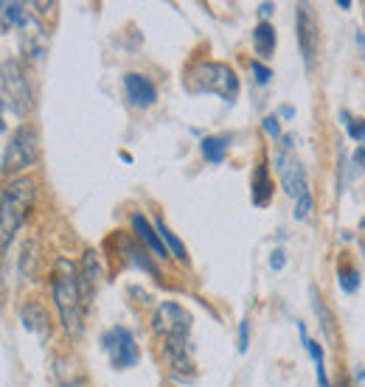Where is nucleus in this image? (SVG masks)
<instances>
[{"label":"nucleus","mask_w":365,"mask_h":387,"mask_svg":"<svg viewBox=\"0 0 365 387\" xmlns=\"http://www.w3.org/2000/svg\"><path fill=\"white\" fill-rule=\"evenodd\" d=\"M152 328L163 340V354H166V362L172 368V376L189 382L194 376L191 342H189V334H191V314H189V309H183L174 301L160 304L155 309V317H152Z\"/></svg>","instance_id":"nucleus-1"},{"label":"nucleus","mask_w":365,"mask_h":387,"mask_svg":"<svg viewBox=\"0 0 365 387\" xmlns=\"http://www.w3.org/2000/svg\"><path fill=\"white\" fill-rule=\"evenodd\" d=\"M34 197H37V183L31 177H17L6 185L0 197V253H6L9 244L14 241V233L26 222Z\"/></svg>","instance_id":"nucleus-2"},{"label":"nucleus","mask_w":365,"mask_h":387,"mask_svg":"<svg viewBox=\"0 0 365 387\" xmlns=\"http://www.w3.org/2000/svg\"><path fill=\"white\" fill-rule=\"evenodd\" d=\"M51 292L57 301V309L62 317V325L68 334H79L82 328V292H79V275H76V264L71 258H60L54 267V281H51Z\"/></svg>","instance_id":"nucleus-3"},{"label":"nucleus","mask_w":365,"mask_h":387,"mask_svg":"<svg viewBox=\"0 0 365 387\" xmlns=\"http://www.w3.org/2000/svg\"><path fill=\"white\" fill-rule=\"evenodd\" d=\"M186 90L189 93H214L225 101H233L239 96V76L225 62H197L186 71Z\"/></svg>","instance_id":"nucleus-4"},{"label":"nucleus","mask_w":365,"mask_h":387,"mask_svg":"<svg viewBox=\"0 0 365 387\" xmlns=\"http://www.w3.org/2000/svg\"><path fill=\"white\" fill-rule=\"evenodd\" d=\"M0 81H3L9 107L17 115H28L31 107H34V96H31V84H28V76H26L23 65L17 59H6L0 65Z\"/></svg>","instance_id":"nucleus-5"},{"label":"nucleus","mask_w":365,"mask_h":387,"mask_svg":"<svg viewBox=\"0 0 365 387\" xmlns=\"http://www.w3.org/2000/svg\"><path fill=\"white\" fill-rule=\"evenodd\" d=\"M101 348H104V354L110 357V365H113L116 371H127V368L138 365V359H141L138 342H135L133 331L124 328V325H116V328L104 331V334H101Z\"/></svg>","instance_id":"nucleus-6"},{"label":"nucleus","mask_w":365,"mask_h":387,"mask_svg":"<svg viewBox=\"0 0 365 387\" xmlns=\"http://www.w3.org/2000/svg\"><path fill=\"white\" fill-rule=\"evenodd\" d=\"M37 155H40V146H37V129L23 124L14 135H11V144L3 155V174H17L28 166L37 163Z\"/></svg>","instance_id":"nucleus-7"},{"label":"nucleus","mask_w":365,"mask_h":387,"mask_svg":"<svg viewBox=\"0 0 365 387\" xmlns=\"http://www.w3.org/2000/svg\"><path fill=\"white\" fill-rule=\"evenodd\" d=\"M276 168H279V177H281V185L284 191L290 194L292 200L303 197L309 191V183H306V168L292 152H279L276 155Z\"/></svg>","instance_id":"nucleus-8"},{"label":"nucleus","mask_w":365,"mask_h":387,"mask_svg":"<svg viewBox=\"0 0 365 387\" xmlns=\"http://www.w3.org/2000/svg\"><path fill=\"white\" fill-rule=\"evenodd\" d=\"M318 23H315V14L306 3L298 6V45H301V54H303V65L306 71L315 68V57H318Z\"/></svg>","instance_id":"nucleus-9"},{"label":"nucleus","mask_w":365,"mask_h":387,"mask_svg":"<svg viewBox=\"0 0 365 387\" xmlns=\"http://www.w3.org/2000/svg\"><path fill=\"white\" fill-rule=\"evenodd\" d=\"M76 275H79V292H82V301L90 304V298L96 295L99 281H101V264H99V253H96V250H87V253H84V258H82Z\"/></svg>","instance_id":"nucleus-10"},{"label":"nucleus","mask_w":365,"mask_h":387,"mask_svg":"<svg viewBox=\"0 0 365 387\" xmlns=\"http://www.w3.org/2000/svg\"><path fill=\"white\" fill-rule=\"evenodd\" d=\"M124 93H127L130 104H133V107H138V110L152 107V104H155V98H157L155 84H152L146 76H141V74H127V76H124Z\"/></svg>","instance_id":"nucleus-11"},{"label":"nucleus","mask_w":365,"mask_h":387,"mask_svg":"<svg viewBox=\"0 0 365 387\" xmlns=\"http://www.w3.org/2000/svg\"><path fill=\"white\" fill-rule=\"evenodd\" d=\"M20 320H23V325L31 331V334H37V337H48V331H51V317H48V311L45 306H40V304H26L23 309H20Z\"/></svg>","instance_id":"nucleus-12"},{"label":"nucleus","mask_w":365,"mask_h":387,"mask_svg":"<svg viewBox=\"0 0 365 387\" xmlns=\"http://www.w3.org/2000/svg\"><path fill=\"white\" fill-rule=\"evenodd\" d=\"M133 231H135V236L146 244V250H152L157 258H166V255H169V250H166V244L160 241L155 225H149V219H146L144 214H133Z\"/></svg>","instance_id":"nucleus-13"},{"label":"nucleus","mask_w":365,"mask_h":387,"mask_svg":"<svg viewBox=\"0 0 365 387\" xmlns=\"http://www.w3.org/2000/svg\"><path fill=\"white\" fill-rule=\"evenodd\" d=\"M270 200H273V177H270V168L264 163H259L253 171V205L264 208V205H270Z\"/></svg>","instance_id":"nucleus-14"},{"label":"nucleus","mask_w":365,"mask_h":387,"mask_svg":"<svg viewBox=\"0 0 365 387\" xmlns=\"http://www.w3.org/2000/svg\"><path fill=\"white\" fill-rule=\"evenodd\" d=\"M253 45H256V54H259L262 59H270V57H273V51H276V28H273L267 20H262V23L253 28Z\"/></svg>","instance_id":"nucleus-15"},{"label":"nucleus","mask_w":365,"mask_h":387,"mask_svg":"<svg viewBox=\"0 0 365 387\" xmlns=\"http://www.w3.org/2000/svg\"><path fill=\"white\" fill-rule=\"evenodd\" d=\"M155 231H157V236H160V241L166 244V250H169V253H172V255H174L177 261H183V264L189 261V253H186L183 241H180V238H177V236L172 233V228H169V225H166V222H163L160 216L155 219Z\"/></svg>","instance_id":"nucleus-16"},{"label":"nucleus","mask_w":365,"mask_h":387,"mask_svg":"<svg viewBox=\"0 0 365 387\" xmlns=\"http://www.w3.org/2000/svg\"><path fill=\"white\" fill-rule=\"evenodd\" d=\"M228 135H208V138H203V144H200V152L203 157L211 163V166H219L225 155H228Z\"/></svg>","instance_id":"nucleus-17"},{"label":"nucleus","mask_w":365,"mask_h":387,"mask_svg":"<svg viewBox=\"0 0 365 387\" xmlns=\"http://www.w3.org/2000/svg\"><path fill=\"white\" fill-rule=\"evenodd\" d=\"M337 284L346 295H357L360 292V272L352 264H337Z\"/></svg>","instance_id":"nucleus-18"},{"label":"nucleus","mask_w":365,"mask_h":387,"mask_svg":"<svg viewBox=\"0 0 365 387\" xmlns=\"http://www.w3.org/2000/svg\"><path fill=\"white\" fill-rule=\"evenodd\" d=\"M37 253H40L37 241H31V238H28V241L23 244V255H20V270H23V275H28V278L37 272V261H40V255H37Z\"/></svg>","instance_id":"nucleus-19"},{"label":"nucleus","mask_w":365,"mask_h":387,"mask_svg":"<svg viewBox=\"0 0 365 387\" xmlns=\"http://www.w3.org/2000/svg\"><path fill=\"white\" fill-rule=\"evenodd\" d=\"M340 121H343L349 138H354L357 144H365V121L363 118H352L346 110H340Z\"/></svg>","instance_id":"nucleus-20"},{"label":"nucleus","mask_w":365,"mask_h":387,"mask_svg":"<svg viewBox=\"0 0 365 387\" xmlns=\"http://www.w3.org/2000/svg\"><path fill=\"white\" fill-rule=\"evenodd\" d=\"M312 211V191H306L303 197L295 200V219H306Z\"/></svg>","instance_id":"nucleus-21"},{"label":"nucleus","mask_w":365,"mask_h":387,"mask_svg":"<svg viewBox=\"0 0 365 387\" xmlns=\"http://www.w3.org/2000/svg\"><path fill=\"white\" fill-rule=\"evenodd\" d=\"M127 253H130V258L138 264V267H144L146 272H152V275H157V267L146 258V253H141V250H135V247H127Z\"/></svg>","instance_id":"nucleus-22"},{"label":"nucleus","mask_w":365,"mask_h":387,"mask_svg":"<svg viewBox=\"0 0 365 387\" xmlns=\"http://www.w3.org/2000/svg\"><path fill=\"white\" fill-rule=\"evenodd\" d=\"M247 348H250V320L242 317V323H239V354H247Z\"/></svg>","instance_id":"nucleus-23"},{"label":"nucleus","mask_w":365,"mask_h":387,"mask_svg":"<svg viewBox=\"0 0 365 387\" xmlns=\"http://www.w3.org/2000/svg\"><path fill=\"white\" fill-rule=\"evenodd\" d=\"M250 71H253V79H256L259 84H270V79H273V71H270V68H267L264 62H259V59H256V62L250 65Z\"/></svg>","instance_id":"nucleus-24"},{"label":"nucleus","mask_w":365,"mask_h":387,"mask_svg":"<svg viewBox=\"0 0 365 387\" xmlns=\"http://www.w3.org/2000/svg\"><path fill=\"white\" fill-rule=\"evenodd\" d=\"M262 129L270 135V138H279L281 135V124H279V115H264L262 121Z\"/></svg>","instance_id":"nucleus-25"},{"label":"nucleus","mask_w":365,"mask_h":387,"mask_svg":"<svg viewBox=\"0 0 365 387\" xmlns=\"http://www.w3.org/2000/svg\"><path fill=\"white\" fill-rule=\"evenodd\" d=\"M284 267H287V253H284V250H276V253L270 255V270H273V272H281Z\"/></svg>","instance_id":"nucleus-26"},{"label":"nucleus","mask_w":365,"mask_h":387,"mask_svg":"<svg viewBox=\"0 0 365 387\" xmlns=\"http://www.w3.org/2000/svg\"><path fill=\"white\" fill-rule=\"evenodd\" d=\"M352 163H354L357 168H363V171H365V146H357V149H354V157H352Z\"/></svg>","instance_id":"nucleus-27"},{"label":"nucleus","mask_w":365,"mask_h":387,"mask_svg":"<svg viewBox=\"0 0 365 387\" xmlns=\"http://www.w3.org/2000/svg\"><path fill=\"white\" fill-rule=\"evenodd\" d=\"M279 115H281V118H287V121H290V118H295V107H290V104H284V107H281V110H279Z\"/></svg>","instance_id":"nucleus-28"},{"label":"nucleus","mask_w":365,"mask_h":387,"mask_svg":"<svg viewBox=\"0 0 365 387\" xmlns=\"http://www.w3.org/2000/svg\"><path fill=\"white\" fill-rule=\"evenodd\" d=\"M273 8H276L273 3H262V6H259V14H262V17H270V14H273Z\"/></svg>","instance_id":"nucleus-29"},{"label":"nucleus","mask_w":365,"mask_h":387,"mask_svg":"<svg viewBox=\"0 0 365 387\" xmlns=\"http://www.w3.org/2000/svg\"><path fill=\"white\" fill-rule=\"evenodd\" d=\"M60 387H87V385H84L82 379H71V382H62Z\"/></svg>","instance_id":"nucleus-30"},{"label":"nucleus","mask_w":365,"mask_h":387,"mask_svg":"<svg viewBox=\"0 0 365 387\" xmlns=\"http://www.w3.org/2000/svg\"><path fill=\"white\" fill-rule=\"evenodd\" d=\"M0 112H3V98H0ZM0 132H3V118H0Z\"/></svg>","instance_id":"nucleus-31"},{"label":"nucleus","mask_w":365,"mask_h":387,"mask_svg":"<svg viewBox=\"0 0 365 387\" xmlns=\"http://www.w3.org/2000/svg\"><path fill=\"white\" fill-rule=\"evenodd\" d=\"M357 40H360V45H363V51H365V37L363 34H357Z\"/></svg>","instance_id":"nucleus-32"},{"label":"nucleus","mask_w":365,"mask_h":387,"mask_svg":"<svg viewBox=\"0 0 365 387\" xmlns=\"http://www.w3.org/2000/svg\"><path fill=\"white\" fill-rule=\"evenodd\" d=\"M360 228H365V219H363V222H360Z\"/></svg>","instance_id":"nucleus-33"},{"label":"nucleus","mask_w":365,"mask_h":387,"mask_svg":"<svg viewBox=\"0 0 365 387\" xmlns=\"http://www.w3.org/2000/svg\"><path fill=\"white\" fill-rule=\"evenodd\" d=\"M340 387H349V382H343V385H340Z\"/></svg>","instance_id":"nucleus-34"}]
</instances>
